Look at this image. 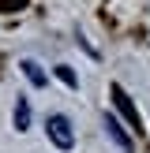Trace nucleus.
<instances>
[{"label":"nucleus","mask_w":150,"mask_h":153,"mask_svg":"<svg viewBox=\"0 0 150 153\" xmlns=\"http://www.w3.org/2000/svg\"><path fill=\"white\" fill-rule=\"evenodd\" d=\"M45 134L52 138V146H56V149H64V153L75 149V131H71V123H68V116H60V112L45 120Z\"/></svg>","instance_id":"nucleus-1"},{"label":"nucleus","mask_w":150,"mask_h":153,"mask_svg":"<svg viewBox=\"0 0 150 153\" xmlns=\"http://www.w3.org/2000/svg\"><path fill=\"white\" fill-rule=\"evenodd\" d=\"M109 94H112V105H116V108H120V112H124V116H128V123H131L135 131H139V127H142V120H139V112H135V105L128 101L124 86H109Z\"/></svg>","instance_id":"nucleus-2"},{"label":"nucleus","mask_w":150,"mask_h":153,"mask_svg":"<svg viewBox=\"0 0 150 153\" xmlns=\"http://www.w3.org/2000/svg\"><path fill=\"white\" fill-rule=\"evenodd\" d=\"M105 134H109V138L116 142V146L124 149V153H131V149H135V142L128 138V131L120 127V120H116V116H105Z\"/></svg>","instance_id":"nucleus-3"},{"label":"nucleus","mask_w":150,"mask_h":153,"mask_svg":"<svg viewBox=\"0 0 150 153\" xmlns=\"http://www.w3.org/2000/svg\"><path fill=\"white\" fill-rule=\"evenodd\" d=\"M26 127H30V101L15 97V131H26Z\"/></svg>","instance_id":"nucleus-4"},{"label":"nucleus","mask_w":150,"mask_h":153,"mask_svg":"<svg viewBox=\"0 0 150 153\" xmlns=\"http://www.w3.org/2000/svg\"><path fill=\"white\" fill-rule=\"evenodd\" d=\"M22 75H26V79L34 82V86H45V71L34 64V60H22Z\"/></svg>","instance_id":"nucleus-5"},{"label":"nucleus","mask_w":150,"mask_h":153,"mask_svg":"<svg viewBox=\"0 0 150 153\" xmlns=\"http://www.w3.org/2000/svg\"><path fill=\"white\" fill-rule=\"evenodd\" d=\"M56 75H60V82H64V86H79V79H75V71H71V67H64V64H60V67H56Z\"/></svg>","instance_id":"nucleus-6"}]
</instances>
